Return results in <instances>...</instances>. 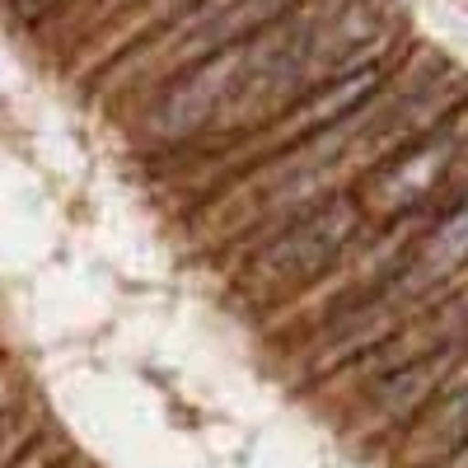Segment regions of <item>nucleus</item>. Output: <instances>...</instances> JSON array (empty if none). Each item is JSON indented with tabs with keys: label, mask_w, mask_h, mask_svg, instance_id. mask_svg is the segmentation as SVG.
<instances>
[{
	"label": "nucleus",
	"mask_w": 468,
	"mask_h": 468,
	"mask_svg": "<svg viewBox=\"0 0 468 468\" xmlns=\"http://www.w3.org/2000/svg\"><path fill=\"white\" fill-rule=\"evenodd\" d=\"M370 229L375 225L366 220L361 202L351 192H333V197L304 207L300 216L282 220L277 229L258 234L244 262V291H253L258 300H277L319 286Z\"/></svg>",
	"instance_id": "f257e3e1"
},
{
	"label": "nucleus",
	"mask_w": 468,
	"mask_h": 468,
	"mask_svg": "<svg viewBox=\"0 0 468 468\" xmlns=\"http://www.w3.org/2000/svg\"><path fill=\"white\" fill-rule=\"evenodd\" d=\"M291 5H295V0H192L183 15H174L169 24L145 33L132 52L117 57V70L141 66L145 75H136L132 90L154 94L165 80H174L178 70H187V66H197V61L234 48L239 37L258 33L262 24L286 15Z\"/></svg>",
	"instance_id": "f03ea898"
},
{
	"label": "nucleus",
	"mask_w": 468,
	"mask_h": 468,
	"mask_svg": "<svg viewBox=\"0 0 468 468\" xmlns=\"http://www.w3.org/2000/svg\"><path fill=\"white\" fill-rule=\"evenodd\" d=\"M468 136V103L450 117L445 127L426 132L408 145H399L388 160H379L351 197L361 202L370 225H388V220H403V216H421L431 211V202L445 192L454 160H459V145Z\"/></svg>",
	"instance_id": "7ed1b4c3"
},
{
	"label": "nucleus",
	"mask_w": 468,
	"mask_h": 468,
	"mask_svg": "<svg viewBox=\"0 0 468 468\" xmlns=\"http://www.w3.org/2000/svg\"><path fill=\"white\" fill-rule=\"evenodd\" d=\"M463 277H468V192L454 197L431 220V229L412 234V244H408L399 271L388 277V286L426 309L441 291H450Z\"/></svg>",
	"instance_id": "20e7f679"
},
{
	"label": "nucleus",
	"mask_w": 468,
	"mask_h": 468,
	"mask_svg": "<svg viewBox=\"0 0 468 468\" xmlns=\"http://www.w3.org/2000/svg\"><path fill=\"white\" fill-rule=\"evenodd\" d=\"M468 445V379L450 384L445 394L408 421L403 468H441Z\"/></svg>",
	"instance_id": "39448f33"
},
{
	"label": "nucleus",
	"mask_w": 468,
	"mask_h": 468,
	"mask_svg": "<svg viewBox=\"0 0 468 468\" xmlns=\"http://www.w3.org/2000/svg\"><path fill=\"white\" fill-rule=\"evenodd\" d=\"M15 408H19V384H15V370H10V366H0V421H5Z\"/></svg>",
	"instance_id": "423d86ee"
}]
</instances>
